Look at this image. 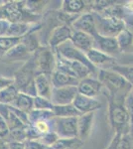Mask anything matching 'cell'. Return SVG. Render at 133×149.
<instances>
[{
  "instance_id": "obj_32",
  "label": "cell",
  "mask_w": 133,
  "mask_h": 149,
  "mask_svg": "<svg viewBox=\"0 0 133 149\" xmlns=\"http://www.w3.org/2000/svg\"><path fill=\"white\" fill-rule=\"evenodd\" d=\"M60 136L58 135V133L55 130H50L49 132L45 133L44 135L42 136V138L40 139V141L42 142L44 145L47 146L48 148H51L53 145H55L56 143L59 141Z\"/></svg>"
},
{
  "instance_id": "obj_16",
  "label": "cell",
  "mask_w": 133,
  "mask_h": 149,
  "mask_svg": "<svg viewBox=\"0 0 133 149\" xmlns=\"http://www.w3.org/2000/svg\"><path fill=\"white\" fill-rule=\"evenodd\" d=\"M94 119V112L81 114L78 117V129L79 138L81 141H84L88 138L93 128V123Z\"/></svg>"
},
{
  "instance_id": "obj_35",
  "label": "cell",
  "mask_w": 133,
  "mask_h": 149,
  "mask_svg": "<svg viewBox=\"0 0 133 149\" xmlns=\"http://www.w3.org/2000/svg\"><path fill=\"white\" fill-rule=\"evenodd\" d=\"M125 107H126L130 119V136L133 138V95L131 93L127 95L125 100Z\"/></svg>"
},
{
  "instance_id": "obj_31",
  "label": "cell",
  "mask_w": 133,
  "mask_h": 149,
  "mask_svg": "<svg viewBox=\"0 0 133 149\" xmlns=\"http://www.w3.org/2000/svg\"><path fill=\"white\" fill-rule=\"evenodd\" d=\"M113 71L118 73L120 76H122L128 84L133 86V67L114 66Z\"/></svg>"
},
{
  "instance_id": "obj_15",
  "label": "cell",
  "mask_w": 133,
  "mask_h": 149,
  "mask_svg": "<svg viewBox=\"0 0 133 149\" xmlns=\"http://www.w3.org/2000/svg\"><path fill=\"white\" fill-rule=\"evenodd\" d=\"M94 44L97 45L98 50L107 55L115 54V53L119 52V46L116 38L114 37H105V36H101L97 34L94 36Z\"/></svg>"
},
{
  "instance_id": "obj_36",
  "label": "cell",
  "mask_w": 133,
  "mask_h": 149,
  "mask_svg": "<svg viewBox=\"0 0 133 149\" xmlns=\"http://www.w3.org/2000/svg\"><path fill=\"white\" fill-rule=\"evenodd\" d=\"M46 3H47L46 1H26V7L30 12L38 15L45 7Z\"/></svg>"
},
{
  "instance_id": "obj_17",
  "label": "cell",
  "mask_w": 133,
  "mask_h": 149,
  "mask_svg": "<svg viewBox=\"0 0 133 149\" xmlns=\"http://www.w3.org/2000/svg\"><path fill=\"white\" fill-rule=\"evenodd\" d=\"M79 80L70 76L68 74H65L63 72H60L58 70H55L52 74V84L54 88H65V86H78Z\"/></svg>"
},
{
  "instance_id": "obj_14",
  "label": "cell",
  "mask_w": 133,
  "mask_h": 149,
  "mask_svg": "<svg viewBox=\"0 0 133 149\" xmlns=\"http://www.w3.org/2000/svg\"><path fill=\"white\" fill-rule=\"evenodd\" d=\"M71 42L72 46L76 47L77 49L81 50L84 53L88 52L94 46V38L93 36L76 30L72 31Z\"/></svg>"
},
{
  "instance_id": "obj_30",
  "label": "cell",
  "mask_w": 133,
  "mask_h": 149,
  "mask_svg": "<svg viewBox=\"0 0 133 149\" xmlns=\"http://www.w3.org/2000/svg\"><path fill=\"white\" fill-rule=\"evenodd\" d=\"M53 109H54V104L50 98L40 97V95L34 97V109L53 110Z\"/></svg>"
},
{
  "instance_id": "obj_13",
  "label": "cell",
  "mask_w": 133,
  "mask_h": 149,
  "mask_svg": "<svg viewBox=\"0 0 133 149\" xmlns=\"http://www.w3.org/2000/svg\"><path fill=\"white\" fill-rule=\"evenodd\" d=\"M34 81H35L37 95L51 98L52 91H53V88H54L52 84V74H37L35 76Z\"/></svg>"
},
{
  "instance_id": "obj_25",
  "label": "cell",
  "mask_w": 133,
  "mask_h": 149,
  "mask_svg": "<svg viewBox=\"0 0 133 149\" xmlns=\"http://www.w3.org/2000/svg\"><path fill=\"white\" fill-rule=\"evenodd\" d=\"M19 93V90L16 88V86L11 85L7 86L6 88L0 91V103L6 105H12L15 102L17 95Z\"/></svg>"
},
{
  "instance_id": "obj_21",
  "label": "cell",
  "mask_w": 133,
  "mask_h": 149,
  "mask_svg": "<svg viewBox=\"0 0 133 149\" xmlns=\"http://www.w3.org/2000/svg\"><path fill=\"white\" fill-rule=\"evenodd\" d=\"M86 1L83 0H65L62 4V12L68 15L79 14L86 8Z\"/></svg>"
},
{
  "instance_id": "obj_5",
  "label": "cell",
  "mask_w": 133,
  "mask_h": 149,
  "mask_svg": "<svg viewBox=\"0 0 133 149\" xmlns=\"http://www.w3.org/2000/svg\"><path fill=\"white\" fill-rule=\"evenodd\" d=\"M54 129L60 138H79L78 117H55Z\"/></svg>"
},
{
  "instance_id": "obj_26",
  "label": "cell",
  "mask_w": 133,
  "mask_h": 149,
  "mask_svg": "<svg viewBox=\"0 0 133 149\" xmlns=\"http://www.w3.org/2000/svg\"><path fill=\"white\" fill-rule=\"evenodd\" d=\"M107 149H132L131 140L128 134L116 133Z\"/></svg>"
},
{
  "instance_id": "obj_24",
  "label": "cell",
  "mask_w": 133,
  "mask_h": 149,
  "mask_svg": "<svg viewBox=\"0 0 133 149\" xmlns=\"http://www.w3.org/2000/svg\"><path fill=\"white\" fill-rule=\"evenodd\" d=\"M53 111L56 117H79L81 115L74 104H67V105H54Z\"/></svg>"
},
{
  "instance_id": "obj_42",
  "label": "cell",
  "mask_w": 133,
  "mask_h": 149,
  "mask_svg": "<svg viewBox=\"0 0 133 149\" xmlns=\"http://www.w3.org/2000/svg\"><path fill=\"white\" fill-rule=\"evenodd\" d=\"M9 149H25V143L21 141H9Z\"/></svg>"
},
{
  "instance_id": "obj_10",
  "label": "cell",
  "mask_w": 133,
  "mask_h": 149,
  "mask_svg": "<svg viewBox=\"0 0 133 149\" xmlns=\"http://www.w3.org/2000/svg\"><path fill=\"white\" fill-rule=\"evenodd\" d=\"M72 35V30L67 24H62L53 29L49 39V47L52 49L60 47L61 45L71 41Z\"/></svg>"
},
{
  "instance_id": "obj_48",
  "label": "cell",
  "mask_w": 133,
  "mask_h": 149,
  "mask_svg": "<svg viewBox=\"0 0 133 149\" xmlns=\"http://www.w3.org/2000/svg\"><path fill=\"white\" fill-rule=\"evenodd\" d=\"M49 149H51V148H49Z\"/></svg>"
},
{
  "instance_id": "obj_23",
  "label": "cell",
  "mask_w": 133,
  "mask_h": 149,
  "mask_svg": "<svg viewBox=\"0 0 133 149\" xmlns=\"http://www.w3.org/2000/svg\"><path fill=\"white\" fill-rule=\"evenodd\" d=\"M29 122L30 124H34L38 121H51L55 118V113L53 110H40L33 109L28 113Z\"/></svg>"
},
{
  "instance_id": "obj_45",
  "label": "cell",
  "mask_w": 133,
  "mask_h": 149,
  "mask_svg": "<svg viewBox=\"0 0 133 149\" xmlns=\"http://www.w3.org/2000/svg\"><path fill=\"white\" fill-rule=\"evenodd\" d=\"M127 6H128V8H129L130 10L133 11V1L132 2H129V3L127 4Z\"/></svg>"
},
{
  "instance_id": "obj_18",
  "label": "cell",
  "mask_w": 133,
  "mask_h": 149,
  "mask_svg": "<svg viewBox=\"0 0 133 149\" xmlns=\"http://www.w3.org/2000/svg\"><path fill=\"white\" fill-rule=\"evenodd\" d=\"M36 28H32V24L30 23H11L7 36L14 38H24L26 35H28L29 33H31Z\"/></svg>"
},
{
  "instance_id": "obj_39",
  "label": "cell",
  "mask_w": 133,
  "mask_h": 149,
  "mask_svg": "<svg viewBox=\"0 0 133 149\" xmlns=\"http://www.w3.org/2000/svg\"><path fill=\"white\" fill-rule=\"evenodd\" d=\"M25 149H49L40 140H27L25 141Z\"/></svg>"
},
{
  "instance_id": "obj_11",
  "label": "cell",
  "mask_w": 133,
  "mask_h": 149,
  "mask_svg": "<svg viewBox=\"0 0 133 149\" xmlns=\"http://www.w3.org/2000/svg\"><path fill=\"white\" fill-rule=\"evenodd\" d=\"M72 104L81 114L94 112L96 109H100L101 107V103L97 100H95L94 97H86L81 93H78Z\"/></svg>"
},
{
  "instance_id": "obj_12",
  "label": "cell",
  "mask_w": 133,
  "mask_h": 149,
  "mask_svg": "<svg viewBox=\"0 0 133 149\" xmlns=\"http://www.w3.org/2000/svg\"><path fill=\"white\" fill-rule=\"evenodd\" d=\"M102 88V84L98 80L93 78H86L84 80H81L78 86L79 93L88 97H95L100 93V90Z\"/></svg>"
},
{
  "instance_id": "obj_19",
  "label": "cell",
  "mask_w": 133,
  "mask_h": 149,
  "mask_svg": "<svg viewBox=\"0 0 133 149\" xmlns=\"http://www.w3.org/2000/svg\"><path fill=\"white\" fill-rule=\"evenodd\" d=\"M12 107L22 110V111L29 113L34 109V97L26 95L24 93L19 92L15 102H13Z\"/></svg>"
},
{
  "instance_id": "obj_22",
  "label": "cell",
  "mask_w": 133,
  "mask_h": 149,
  "mask_svg": "<svg viewBox=\"0 0 133 149\" xmlns=\"http://www.w3.org/2000/svg\"><path fill=\"white\" fill-rule=\"evenodd\" d=\"M31 54L32 53L29 51L27 46L23 42H21L20 44H18L17 46H15L13 49L7 53L4 58L10 59L12 61H18L20 59H29Z\"/></svg>"
},
{
  "instance_id": "obj_33",
  "label": "cell",
  "mask_w": 133,
  "mask_h": 149,
  "mask_svg": "<svg viewBox=\"0 0 133 149\" xmlns=\"http://www.w3.org/2000/svg\"><path fill=\"white\" fill-rule=\"evenodd\" d=\"M26 128H27V126L20 127V128H16V129H12V130H10L9 137L12 139L11 141H21V142H25V141L27 140Z\"/></svg>"
},
{
  "instance_id": "obj_28",
  "label": "cell",
  "mask_w": 133,
  "mask_h": 149,
  "mask_svg": "<svg viewBox=\"0 0 133 149\" xmlns=\"http://www.w3.org/2000/svg\"><path fill=\"white\" fill-rule=\"evenodd\" d=\"M83 144L84 141L79 138H60L51 149H79Z\"/></svg>"
},
{
  "instance_id": "obj_38",
  "label": "cell",
  "mask_w": 133,
  "mask_h": 149,
  "mask_svg": "<svg viewBox=\"0 0 133 149\" xmlns=\"http://www.w3.org/2000/svg\"><path fill=\"white\" fill-rule=\"evenodd\" d=\"M50 122L51 121H38V122H36V123L32 124V125L35 126L36 129H37L42 135H44L45 133L52 130V129H51Z\"/></svg>"
},
{
  "instance_id": "obj_41",
  "label": "cell",
  "mask_w": 133,
  "mask_h": 149,
  "mask_svg": "<svg viewBox=\"0 0 133 149\" xmlns=\"http://www.w3.org/2000/svg\"><path fill=\"white\" fill-rule=\"evenodd\" d=\"M14 84V79H8V78H0V91L6 88L7 86H11Z\"/></svg>"
},
{
  "instance_id": "obj_27",
  "label": "cell",
  "mask_w": 133,
  "mask_h": 149,
  "mask_svg": "<svg viewBox=\"0 0 133 149\" xmlns=\"http://www.w3.org/2000/svg\"><path fill=\"white\" fill-rule=\"evenodd\" d=\"M21 42H22V38H14L9 36L0 37V56L5 57L7 53Z\"/></svg>"
},
{
  "instance_id": "obj_44",
  "label": "cell",
  "mask_w": 133,
  "mask_h": 149,
  "mask_svg": "<svg viewBox=\"0 0 133 149\" xmlns=\"http://www.w3.org/2000/svg\"><path fill=\"white\" fill-rule=\"evenodd\" d=\"M0 149H9L8 142H5V141L1 139V141H0Z\"/></svg>"
},
{
  "instance_id": "obj_43",
  "label": "cell",
  "mask_w": 133,
  "mask_h": 149,
  "mask_svg": "<svg viewBox=\"0 0 133 149\" xmlns=\"http://www.w3.org/2000/svg\"><path fill=\"white\" fill-rule=\"evenodd\" d=\"M124 23H125V26H126L127 30H129L130 32L133 33V15L126 16V17L124 18Z\"/></svg>"
},
{
  "instance_id": "obj_9",
  "label": "cell",
  "mask_w": 133,
  "mask_h": 149,
  "mask_svg": "<svg viewBox=\"0 0 133 149\" xmlns=\"http://www.w3.org/2000/svg\"><path fill=\"white\" fill-rule=\"evenodd\" d=\"M72 28L76 31H81L91 36H96L98 34L96 29V23L94 15L91 13H84L72 22Z\"/></svg>"
},
{
  "instance_id": "obj_29",
  "label": "cell",
  "mask_w": 133,
  "mask_h": 149,
  "mask_svg": "<svg viewBox=\"0 0 133 149\" xmlns=\"http://www.w3.org/2000/svg\"><path fill=\"white\" fill-rule=\"evenodd\" d=\"M115 38L117 40L120 50H125L133 45V33H131L127 29H124Z\"/></svg>"
},
{
  "instance_id": "obj_1",
  "label": "cell",
  "mask_w": 133,
  "mask_h": 149,
  "mask_svg": "<svg viewBox=\"0 0 133 149\" xmlns=\"http://www.w3.org/2000/svg\"><path fill=\"white\" fill-rule=\"evenodd\" d=\"M37 14L30 12L26 7V1H8L0 4V19L10 23H30L35 21Z\"/></svg>"
},
{
  "instance_id": "obj_7",
  "label": "cell",
  "mask_w": 133,
  "mask_h": 149,
  "mask_svg": "<svg viewBox=\"0 0 133 149\" xmlns=\"http://www.w3.org/2000/svg\"><path fill=\"white\" fill-rule=\"evenodd\" d=\"M78 86H65V88H53L51 95V102L54 105L72 104L78 95Z\"/></svg>"
},
{
  "instance_id": "obj_47",
  "label": "cell",
  "mask_w": 133,
  "mask_h": 149,
  "mask_svg": "<svg viewBox=\"0 0 133 149\" xmlns=\"http://www.w3.org/2000/svg\"><path fill=\"white\" fill-rule=\"evenodd\" d=\"M0 141H1V139H0Z\"/></svg>"
},
{
  "instance_id": "obj_34",
  "label": "cell",
  "mask_w": 133,
  "mask_h": 149,
  "mask_svg": "<svg viewBox=\"0 0 133 149\" xmlns=\"http://www.w3.org/2000/svg\"><path fill=\"white\" fill-rule=\"evenodd\" d=\"M9 109H10V107H9ZM5 120L7 122V124H8L10 130H12V129H16V128H20V127L27 126L20 118H18V117L11 111V109H10V112H9L8 116L6 117Z\"/></svg>"
},
{
  "instance_id": "obj_2",
  "label": "cell",
  "mask_w": 133,
  "mask_h": 149,
  "mask_svg": "<svg viewBox=\"0 0 133 149\" xmlns=\"http://www.w3.org/2000/svg\"><path fill=\"white\" fill-rule=\"evenodd\" d=\"M109 119L111 125L115 129L116 133H130V119L129 114L125 107L117 102H110L109 104Z\"/></svg>"
},
{
  "instance_id": "obj_40",
  "label": "cell",
  "mask_w": 133,
  "mask_h": 149,
  "mask_svg": "<svg viewBox=\"0 0 133 149\" xmlns=\"http://www.w3.org/2000/svg\"><path fill=\"white\" fill-rule=\"evenodd\" d=\"M10 22L5 20V19H0V37L7 36L9 27H10Z\"/></svg>"
},
{
  "instance_id": "obj_4",
  "label": "cell",
  "mask_w": 133,
  "mask_h": 149,
  "mask_svg": "<svg viewBox=\"0 0 133 149\" xmlns=\"http://www.w3.org/2000/svg\"><path fill=\"white\" fill-rule=\"evenodd\" d=\"M95 18V16H94ZM97 33L105 37H116L120 32L126 29L124 20L110 17L95 18Z\"/></svg>"
},
{
  "instance_id": "obj_8",
  "label": "cell",
  "mask_w": 133,
  "mask_h": 149,
  "mask_svg": "<svg viewBox=\"0 0 133 149\" xmlns=\"http://www.w3.org/2000/svg\"><path fill=\"white\" fill-rule=\"evenodd\" d=\"M56 50H57L58 54H60L62 57L66 58L68 60H71V61L81 62V63L86 65V67H88L93 71V73H94V71H95V67L88 61L86 53L77 49L76 47L72 46V44L68 45V43H65V44L61 45L60 47L56 48Z\"/></svg>"
},
{
  "instance_id": "obj_37",
  "label": "cell",
  "mask_w": 133,
  "mask_h": 149,
  "mask_svg": "<svg viewBox=\"0 0 133 149\" xmlns=\"http://www.w3.org/2000/svg\"><path fill=\"white\" fill-rule=\"evenodd\" d=\"M9 134H10V128L8 124L3 117L0 116V139L4 140V138L9 137Z\"/></svg>"
},
{
  "instance_id": "obj_20",
  "label": "cell",
  "mask_w": 133,
  "mask_h": 149,
  "mask_svg": "<svg viewBox=\"0 0 133 149\" xmlns=\"http://www.w3.org/2000/svg\"><path fill=\"white\" fill-rule=\"evenodd\" d=\"M88 61L95 67V65H104L106 63H111L113 62V58L105 53L100 51L96 48H93L88 52L86 53Z\"/></svg>"
},
{
  "instance_id": "obj_3",
  "label": "cell",
  "mask_w": 133,
  "mask_h": 149,
  "mask_svg": "<svg viewBox=\"0 0 133 149\" xmlns=\"http://www.w3.org/2000/svg\"><path fill=\"white\" fill-rule=\"evenodd\" d=\"M35 63L37 74H52L56 70V56L50 47L40 48L35 54Z\"/></svg>"
},
{
  "instance_id": "obj_46",
  "label": "cell",
  "mask_w": 133,
  "mask_h": 149,
  "mask_svg": "<svg viewBox=\"0 0 133 149\" xmlns=\"http://www.w3.org/2000/svg\"><path fill=\"white\" fill-rule=\"evenodd\" d=\"M131 95H133V86H132V90H131Z\"/></svg>"
},
{
  "instance_id": "obj_6",
  "label": "cell",
  "mask_w": 133,
  "mask_h": 149,
  "mask_svg": "<svg viewBox=\"0 0 133 149\" xmlns=\"http://www.w3.org/2000/svg\"><path fill=\"white\" fill-rule=\"evenodd\" d=\"M98 81L112 93L119 92L128 85L126 80L118 73L104 69H101L98 72Z\"/></svg>"
}]
</instances>
